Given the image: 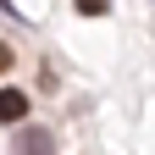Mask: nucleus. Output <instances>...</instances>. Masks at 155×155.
<instances>
[{
    "label": "nucleus",
    "mask_w": 155,
    "mask_h": 155,
    "mask_svg": "<svg viewBox=\"0 0 155 155\" xmlns=\"http://www.w3.org/2000/svg\"><path fill=\"white\" fill-rule=\"evenodd\" d=\"M17 155H50V133H22V144H17Z\"/></svg>",
    "instance_id": "2"
},
{
    "label": "nucleus",
    "mask_w": 155,
    "mask_h": 155,
    "mask_svg": "<svg viewBox=\"0 0 155 155\" xmlns=\"http://www.w3.org/2000/svg\"><path fill=\"white\" fill-rule=\"evenodd\" d=\"M6 67H11V50H6V45H0V72H6Z\"/></svg>",
    "instance_id": "3"
},
{
    "label": "nucleus",
    "mask_w": 155,
    "mask_h": 155,
    "mask_svg": "<svg viewBox=\"0 0 155 155\" xmlns=\"http://www.w3.org/2000/svg\"><path fill=\"white\" fill-rule=\"evenodd\" d=\"M22 116H28V94L22 89H0V122H22Z\"/></svg>",
    "instance_id": "1"
}]
</instances>
